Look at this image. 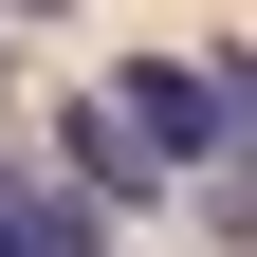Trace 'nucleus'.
<instances>
[{
  "label": "nucleus",
  "instance_id": "nucleus-1",
  "mask_svg": "<svg viewBox=\"0 0 257 257\" xmlns=\"http://www.w3.org/2000/svg\"><path fill=\"white\" fill-rule=\"evenodd\" d=\"M110 110L147 128V166H166V184L239 147V128H220V74H202V55H110Z\"/></svg>",
  "mask_w": 257,
  "mask_h": 257
},
{
  "label": "nucleus",
  "instance_id": "nucleus-2",
  "mask_svg": "<svg viewBox=\"0 0 257 257\" xmlns=\"http://www.w3.org/2000/svg\"><path fill=\"white\" fill-rule=\"evenodd\" d=\"M55 184H74L92 220H147V202H166V166H147V128H128L110 92H74V110H55Z\"/></svg>",
  "mask_w": 257,
  "mask_h": 257
},
{
  "label": "nucleus",
  "instance_id": "nucleus-3",
  "mask_svg": "<svg viewBox=\"0 0 257 257\" xmlns=\"http://www.w3.org/2000/svg\"><path fill=\"white\" fill-rule=\"evenodd\" d=\"M0 257H110V220H92L74 184H37V166H0Z\"/></svg>",
  "mask_w": 257,
  "mask_h": 257
},
{
  "label": "nucleus",
  "instance_id": "nucleus-4",
  "mask_svg": "<svg viewBox=\"0 0 257 257\" xmlns=\"http://www.w3.org/2000/svg\"><path fill=\"white\" fill-rule=\"evenodd\" d=\"M202 220H220V257H257V184H239V166L202 184Z\"/></svg>",
  "mask_w": 257,
  "mask_h": 257
}]
</instances>
